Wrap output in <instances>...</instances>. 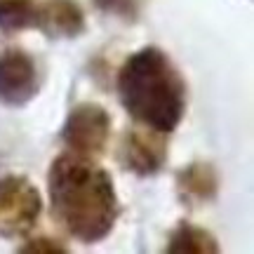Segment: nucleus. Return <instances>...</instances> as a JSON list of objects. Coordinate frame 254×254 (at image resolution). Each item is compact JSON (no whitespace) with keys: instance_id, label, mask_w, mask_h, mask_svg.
Instances as JSON below:
<instances>
[{"instance_id":"obj_6","label":"nucleus","mask_w":254,"mask_h":254,"mask_svg":"<svg viewBox=\"0 0 254 254\" xmlns=\"http://www.w3.org/2000/svg\"><path fill=\"white\" fill-rule=\"evenodd\" d=\"M40 92V71L36 59L21 47L0 50V104L24 109Z\"/></svg>"},{"instance_id":"obj_3","label":"nucleus","mask_w":254,"mask_h":254,"mask_svg":"<svg viewBox=\"0 0 254 254\" xmlns=\"http://www.w3.org/2000/svg\"><path fill=\"white\" fill-rule=\"evenodd\" d=\"M43 212L40 190L24 174L0 177V236L24 238L36 228Z\"/></svg>"},{"instance_id":"obj_5","label":"nucleus","mask_w":254,"mask_h":254,"mask_svg":"<svg viewBox=\"0 0 254 254\" xmlns=\"http://www.w3.org/2000/svg\"><path fill=\"white\" fill-rule=\"evenodd\" d=\"M170 158V134L151 127H129L118 148V160L136 177H155Z\"/></svg>"},{"instance_id":"obj_4","label":"nucleus","mask_w":254,"mask_h":254,"mask_svg":"<svg viewBox=\"0 0 254 254\" xmlns=\"http://www.w3.org/2000/svg\"><path fill=\"white\" fill-rule=\"evenodd\" d=\"M109 139L111 116L101 104L80 101L68 111L62 127V141L71 153L97 158L106 151Z\"/></svg>"},{"instance_id":"obj_7","label":"nucleus","mask_w":254,"mask_h":254,"mask_svg":"<svg viewBox=\"0 0 254 254\" xmlns=\"http://www.w3.org/2000/svg\"><path fill=\"white\" fill-rule=\"evenodd\" d=\"M33 26L52 40L78 38L85 31V12L75 0H43L36 7Z\"/></svg>"},{"instance_id":"obj_8","label":"nucleus","mask_w":254,"mask_h":254,"mask_svg":"<svg viewBox=\"0 0 254 254\" xmlns=\"http://www.w3.org/2000/svg\"><path fill=\"white\" fill-rule=\"evenodd\" d=\"M174 186H177V195L184 205L200 207V205H209L217 200L221 182H219L217 167L212 163L193 160L177 172Z\"/></svg>"},{"instance_id":"obj_9","label":"nucleus","mask_w":254,"mask_h":254,"mask_svg":"<svg viewBox=\"0 0 254 254\" xmlns=\"http://www.w3.org/2000/svg\"><path fill=\"white\" fill-rule=\"evenodd\" d=\"M165 252H170V254H217L219 243L207 228H200V226L189 224V221H182V224L170 233V238H167Z\"/></svg>"},{"instance_id":"obj_12","label":"nucleus","mask_w":254,"mask_h":254,"mask_svg":"<svg viewBox=\"0 0 254 254\" xmlns=\"http://www.w3.org/2000/svg\"><path fill=\"white\" fill-rule=\"evenodd\" d=\"M19 254H68V247L52 238H33L17 247Z\"/></svg>"},{"instance_id":"obj_2","label":"nucleus","mask_w":254,"mask_h":254,"mask_svg":"<svg viewBox=\"0 0 254 254\" xmlns=\"http://www.w3.org/2000/svg\"><path fill=\"white\" fill-rule=\"evenodd\" d=\"M116 92L136 125L172 134L186 116V80L170 55L155 45H146L127 57L118 71Z\"/></svg>"},{"instance_id":"obj_1","label":"nucleus","mask_w":254,"mask_h":254,"mask_svg":"<svg viewBox=\"0 0 254 254\" xmlns=\"http://www.w3.org/2000/svg\"><path fill=\"white\" fill-rule=\"evenodd\" d=\"M52 219L82 245H97L111 236L120 217L116 184L94 158L57 155L47 172Z\"/></svg>"},{"instance_id":"obj_11","label":"nucleus","mask_w":254,"mask_h":254,"mask_svg":"<svg viewBox=\"0 0 254 254\" xmlns=\"http://www.w3.org/2000/svg\"><path fill=\"white\" fill-rule=\"evenodd\" d=\"M92 2L101 14L116 17L125 24H134L144 7V0H92Z\"/></svg>"},{"instance_id":"obj_10","label":"nucleus","mask_w":254,"mask_h":254,"mask_svg":"<svg viewBox=\"0 0 254 254\" xmlns=\"http://www.w3.org/2000/svg\"><path fill=\"white\" fill-rule=\"evenodd\" d=\"M36 7V0H0V31L5 36H12L24 28H31Z\"/></svg>"}]
</instances>
